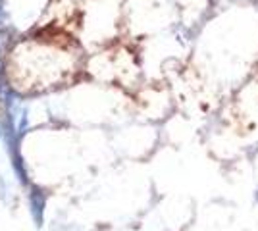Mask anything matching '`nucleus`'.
Segmentation results:
<instances>
[{
	"label": "nucleus",
	"mask_w": 258,
	"mask_h": 231,
	"mask_svg": "<svg viewBox=\"0 0 258 231\" xmlns=\"http://www.w3.org/2000/svg\"><path fill=\"white\" fill-rule=\"evenodd\" d=\"M43 206H44L43 195H41L39 191H35L31 195V210H33V216H35L37 223H41V220H43Z\"/></svg>",
	"instance_id": "1"
}]
</instances>
